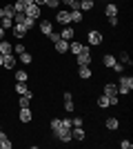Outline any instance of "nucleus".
Returning a JSON list of instances; mask_svg holds the SVG:
<instances>
[{
	"instance_id": "cd10ccee",
	"label": "nucleus",
	"mask_w": 133,
	"mask_h": 149,
	"mask_svg": "<svg viewBox=\"0 0 133 149\" xmlns=\"http://www.w3.org/2000/svg\"><path fill=\"white\" fill-rule=\"evenodd\" d=\"M98 107H100V109H107V107H109V98L104 96V93L98 96Z\"/></svg>"
},
{
	"instance_id": "6e6552de",
	"label": "nucleus",
	"mask_w": 133,
	"mask_h": 149,
	"mask_svg": "<svg viewBox=\"0 0 133 149\" xmlns=\"http://www.w3.org/2000/svg\"><path fill=\"white\" fill-rule=\"evenodd\" d=\"M38 29H40V33H42V36H49L51 31H53V20H40Z\"/></svg>"
},
{
	"instance_id": "aec40b11",
	"label": "nucleus",
	"mask_w": 133,
	"mask_h": 149,
	"mask_svg": "<svg viewBox=\"0 0 133 149\" xmlns=\"http://www.w3.org/2000/svg\"><path fill=\"white\" fill-rule=\"evenodd\" d=\"M69 16H71V22H76V25L84 20V16H82V11H80V9H71Z\"/></svg>"
},
{
	"instance_id": "2f4dec72",
	"label": "nucleus",
	"mask_w": 133,
	"mask_h": 149,
	"mask_svg": "<svg viewBox=\"0 0 133 149\" xmlns=\"http://www.w3.org/2000/svg\"><path fill=\"white\" fill-rule=\"evenodd\" d=\"M22 51H27V49H25V45H22V42H18V45H13V54H18V56H20V54H22Z\"/></svg>"
},
{
	"instance_id": "5701e85b",
	"label": "nucleus",
	"mask_w": 133,
	"mask_h": 149,
	"mask_svg": "<svg viewBox=\"0 0 133 149\" xmlns=\"http://www.w3.org/2000/svg\"><path fill=\"white\" fill-rule=\"evenodd\" d=\"M95 0H80V11H91Z\"/></svg>"
},
{
	"instance_id": "412c9836",
	"label": "nucleus",
	"mask_w": 133,
	"mask_h": 149,
	"mask_svg": "<svg viewBox=\"0 0 133 149\" xmlns=\"http://www.w3.org/2000/svg\"><path fill=\"white\" fill-rule=\"evenodd\" d=\"M53 45H56V51H58V54H67V51H69V42L62 40V38H60L58 42H53Z\"/></svg>"
},
{
	"instance_id": "9b49d317",
	"label": "nucleus",
	"mask_w": 133,
	"mask_h": 149,
	"mask_svg": "<svg viewBox=\"0 0 133 149\" xmlns=\"http://www.w3.org/2000/svg\"><path fill=\"white\" fill-rule=\"evenodd\" d=\"M11 33L18 38V40H22V38H25L29 31H27V27H25V25H13V27H11Z\"/></svg>"
},
{
	"instance_id": "423d86ee",
	"label": "nucleus",
	"mask_w": 133,
	"mask_h": 149,
	"mask_svg": "<svg viewBox=\"0 0 133 149\" xmlns=\"http://www.w3.org/2000/svg\"><path fill=\"white\" fill-rule=\"evenodd\" d=\"M64 111L67 113H71V111H76V105H73V93L71 91H64Z\"/></svg>"
},
{
	"instance_id": "a878e982",
	"label": "nucleus",
	"mask_w": 133,
	"mask_h": 149,
	"mask_svg": "<svg viewBox=\"0 0 133 149\" xmlns=\"http://www.w3.org/2000/svg\"><path fill=\"white\" fill-rule=\"evenodd\" d=\"M120 65H124V67H127V65H133L131 56H129L127 51H122V54H120Z\"/></svg>"
},
{
	"instance_id": "6ab92c4d",
	"label": "nucleus",
	"mask_w": 133,
	"mask_h": 149,
	"mask_svg": "<svg viewBox=\"0 0 133 149\" xmlns=\"http://www.w3.org/2000/svg\"><path fill=\"white\" fill-rule=\"evenodd\" d=\"M115 62H118V60H115V56H113V54H104V56H102V65H104L107 69H111V67L115 65Z\"/></svg>"
},
{
	"instance_id": "f257e3e1",
	"label": "nucleus",
	"mask_w": 133,
	"mask_h": 149,
	"mask_svg": "<svg viewBox=\"0 0 133 149\" xmlns=\"http://www.w3.org/2000/svg\"><path fill=\"white\" fill-rule=\"evenodd\" d=\"M131 89H133V78H131V76L120 74V80H118V93L127 96V93H131Z\"/></svg>"
},
{
	"instance_id": "58836bf2",
	"label": "nucleus",
	"mask_w": 133,
	"mask_h": 149,
	"mask_svg": "<svg viewBox=\"0 0 133 149\" xmlns=\"http://www.w3.org/2000/svg\"><path fill=\"white\" fill-rule=\"evenodd\" d=\"M22 2H25V7H29V5H33L36 0H22Z\"/></svg>"
},
{
	"instance_id": "2eb2a0df",
	"label": "nucleus",
	"mask_w": 133,
	"mask_h": 149,
	"mask_svg": "<svg viewBox=\"0 0 133 149\" xmlns=\"http://www.w3.org/2000/svg\"><path fill=\"white\" fill-rule=\"evenodd\" d=\"M13 5H5V7H0V18H13Z\"/></svg>"
},
{
	"instance_id": "393cba45",
	"label": "nucleus",
	"mask_w": 133,
	"mask_h": 149,
	"mask_svg": "<svg viewBox=\"0 0 133 149\" xmlns=\"http://www.w3.org/2000/svg\"><path fill=\"white\" fill-rule=\"evenodd\" d=\"M0 27H2V29H11L13 27V18H0Z\"/></svg>"
},
{
	"instance_id": "20e7f679",
	"label": "nucleus",
	"mask_w": 133,
	"mask_h": 149,
	"mask_svg": "<svg viewBox=\"0 0 133 149\" xmlns=\"http://www.w3.org/2000/svg\"><path fill=\"white\" fill-rule=\"evenodd\" d=\"M87 42H89V47L102 45V33H100L98 29H91V31H89V36H87Z\"/></svg>"
},
{
	"instance_id": "37998d69",
	"label": "nucleus",
	"mask_w": 133,
	"mask_h": 149,
	"mask_svg": "<svg viewBox=\"0 0 133 149\" xmlns=\"http://www.w3.org/2000/svg\"><path fill=\"white\" fill-rule=\"evenodd\" d=\"M0 129H2V125H0Z\"/></svg>"
},
{
	"instance_id": "7c9ffc66",
	"label": "nucleus",
	"mask_w": 133,
	"mask_h": 149,
	"mask_svg": "<svg viewBox=\"0 0 133 149\" xmlns=\"http://www.w3.org/2000/svg\"><path fill=\"white\" fill-rule=\"evenodd\" d=\"M13 11H22L25 13V2H22V0H16V2H13Z\"/></svg>"
},
{
	"instance_id": "e433bc0d",
	"label": "nucleus",
	"mask_w": 133,
	"mask_h": 149,
	"mask_svg": "<svg viewBox=\"0 0 133 149\" xmlns=\"http://www.w3.org/2000/svg\"><path fill=\"white\" fill-rule=\"evenodd\" d=\"M120 147H122V149H131V147H133V143H129V140H122Z\"/></svg>"
},
{
	"instance_id": "b1692460",
	"label": "nucleus",
	"mask_w": 133,
	"mask_h": 149,
	"mask_svg": "<svg viewBox=\"0 0 133 149\" xmlns=\"http://www.w3.org/2000/svg\"><path fill=\"white\" fill-rule=\"evenodd\" d=\"M18 58H20V62H22V65H31V62H33V56H31V54H27V51H22Z\"/></svg>"
},
{
	"instance_id": "ea45409f",
	"label": "nucleus",
	"mask_w": 133,
	"mask_h": 149,
	"mask_svg": "<svg viewBox=\"0 0 133 149\" xmlns=\"http://www.w3.org/2000/svg\"><path fill=\"white\" fill-rule=\"evenodd\" d=\"M2 38H5V29H2V27H0V40H2Z\"/></svg>"
},
{
	"instance_id": "a19ab883",
	"label": "nucleus",
	"mask_w": 133,
	"mask_h": 149,
	"mask_svg": "<svg viewBox=\"0 0 133 149\" xmlns=\"http://www.w3.org/2000/svg\"><path fill=\"white\" fill-rule=\"evenodd\" d=\"M44 2H47V0H36V5H44Z\"/></svg>"
},
{
	"instance_id": "72a5a7b5",
	"label": "nucleus",
	"mask_w": 133,
	"mask_h": 149,
	"mask_svg": "<svg viewBox=\"0 0 133 149\" xmlns=\"http://www.w3.org/2000/svg\"><path fill=\"white\" fill-rule=\"evenodd\" d=\"M47 38H49L51 42H58V40H60V33H58V31H51V33H49Z\"/></svg>"
},
{
	"instance_id": "4be33fe9",
	"label": "nucleus",
	"mask_w": 133,
	"mask_h": 149,
	"mask_svg": "<svg viewBox=\"0 0 133 149\" xmlns=\"http://www.w3.org/2000/svg\"><path fill=\"white\" fill-rule=\"evenodd\" d=\"M13 91L18 93V96H25V93H29V87H27V82H16Z\"/></svg>"
},
{
	"instance_id": "bb28decb",
	"label": "nucleus",
	"mask_w": 133,
	"mask_h": 149,
	"mask_svg": "<svg viewBox=\"0 0 133 149\" xmlns=\"http://www.w3.org/2000/svg\"><path fill=\"white\" fill-rule=\"evenodd\" d=\"M120 127V123H118V118H107V129H111V131H115Z\"/></svg>"
},
{
	"instance_id": "4468645a",
	"label": "nucleus",
	"mask_w": 133,
	"mask_h": 149,
	"mask_svg": "<svg viewBox=\"0 0 133 149\" xmlns=\"http://www.w3.org/2000/svg\"><path fill=\"white\" fill-rule=\"evenodd\" d=\"M0 54H2V56H5V54H13V45L9 42V40H5V38L0 40Z\"/></svg>"
},
{
	"instance_id": "79ce46f5",
	"label": "nucleus",
	"mask_w": 133,
	"mask_h": 149,
	"mask_svg": "<svg viewBox=\"0 0 133 149\" xmlns=\"http://www.w3.org/2000/svg\"><path fill=\"white\" fill-rule=\"evenodd\" d=\"M2 60H5V56H2V54H0V67H2Z\"/></svg>"
},
{
	"instance_id": "c9c22d12",
	"label": "nucleus",
	"mask_w": 133,
	"mask_h": 149,
	"mask_svg": "<svg viewBox=\"0 0 133 149\" xmlns=\"http://www.w3.org/2000/svg\"><path fill=\"white\" fill-rule=\"evenodd\" d=\"M111 69H113L115 74H122V71H124V65H120V62H115V65H113Z\"/></svg>"
},
{
	"instance_id": "ddd939ff",
	"label": "nucleus",
	"mask_w": 133,
	"mask_h": 149,
	"mask_svg": "<svg viewBox=\"0 0 133 149\" xmlns=\"http://www.w3.org/2000/svg\"><path fill=\"white\" fill-rule=\"evenodd\" d=\"M16 62H18V58L13 56V54H5V60H2V67H7V69H16Z\"/></svg>"
},
{
	"instance_id": "f8f14e48",
	"label": "nucleus",
	"mask_w": 133,
	"mask_h": 149,
	"mask_svg": "<svg viewBox=\"0 0 133 149\" xmlns=\"http://www.w3.org/2000/svg\"><path fill=\"white\" fill-rule=\"evenodd\" d=\"M71 136H73V140L82 143L84 138H87V131H84L82 127H71Z\"/></svg>"
},
{
	"instance_id": "9d476101",
	"label": "nucleus",
	"mask_w": 133,
	"mask_h": 149,
	"mask_svg": "<svg viewBox=\"0 0 133 149\" xmlns=\"http://www.w3.org/2000/svg\"><path fill=\"white\" fill-rule=\"evenodd\" d=\"M78 76H80L82 80H89V78L93 76V69H91V65H82V67H78Z\"/></svg>"
},
{
	"instance_id": "473e14b6",
	"label": "nucleus",
	"mask_w": 133,
	"mask_h": 149,
	"mask_svg": "<svg viewBox=\"0 0 133 149\" xmlns=\"http://www.w3.org/2000/svg\"><path fill=\"white\" fill-rule=\"evenodd\" d=\"M44 5L49 7V9H58V5H60V0H47Z\"/></svg>"
},
{
	"instance_id": "c756f323",
	"label": "nucleus",
	"mask_w": 133,
	"mask_h": 149,
	"mask_svg": "<svg viewBox=\"0 0 133 149\" xmlns=\"http://www.w3.org/2000/svg\"><path fill=\"white\" fill-rule=\"evenodd\" d=\"M16 82H27V71L18 69V71H16Z\"/></svg>"
},
{
	"instance_id": "dca6fc26",
	"label": "nucleus",
	"mask_w": 133,
	"mask_h": 149,
	"mask_svg": "<svg viewBox=\"0 0 133 149\" xmlns=\"http://www.w3.org/2000/svg\"><path fill=\"white\" fill-rule=\"evenodd\" d=\"M118 5L115 2H107V7H104V13H107V18H111V16H118Z\"/></svg>"
},
{
	"instance_id": "7ed1b4c3",
	"label": "nucleus",
	"mask_w": 133,
	"mask_h": 149,
	"mask_svg": "<svg viewBox=\"0 0 133 149\" xmlns=\"http://www.w3.org/2000/svg\"><path fill=\"white\" fill-rule=\"evenodd\" d=\"M53 20H56L58 25H62V27L71 25V16H69L67 9H58V13H56V18H53Z\"/></svg>"
},
{
	"instance_id": "c85d7f7f",
	"label": "nucleus",
	"mask_w": 133,
	"mask_h": 149,
	"mask_svg": "<svg viewBox=\"0 0 133 149\" xmlns=\"http://www.w3.org/2000/svg\"><path fill=\"white\" fill-rule=\"evenodd\" d=\"M22 25L27 27V31H31L33 27H36V20H33V18H27V16H25V20H22Z\"/></svg>"
},
{
	"instance_id": "0eeeda50",
	"label": "nucleus",
	"mask_w": 133,
	"mask_h": 149,
	"mask_svg": "<svg viewBox=\"0 0 133 149\" xmlns=\"http://www.w3.org/2000/svg\"><path fill=\"white\" fill-rule=\"evenodd\" d=\"M25 16L27 18H40V5H36V2H33V5H29V7H25Z\"/></svg>"
},
{
	"instance_id": "1a4fd4ad",
	"label": "nucleus",
	"mask_w": 133,
	"mask_h": 149,
	"mask_svg": "<svg viewBox=\"0 0 133 149\" xmlns=\"http://www.w3.org/2000/svg\"><path fill=\"white\" fill-rule=\"evenodd\" d=\"M60 38H62V40H67V42H71V40L76 38V29H73L71 25H67L62 31H60Z\"/></svg>"
},
{
	"instance_id": "4c0bfd02",
	"label": "nucleus",
	"mask_w": 133,
	"mask_h": 149,
	"mask_svg": "<svg viewBox=\"0 0 133 149\" xmlns=\"http://www.w3.org/2000/svg\"><path fill=\"white\" fill-rule=\"evenodd\" d=\"M109 25H111V27L118 25V16H111V18H109Z\"/></svg>"
},
{
	"instance_id": "f3484780",
	"label": "nucleus",
	"mask_w": 133,
	"mask_h": 149,
	"mask_svg": "<svg viewBox=\"0 0 133 149\" xmlns=\"http://www.w3.org/2000/svg\"><path fill=\"white\" fill-rule=\"evenodd\" d=\"M82 47H84V45L80 42V40H76V38H73V40L69 42V51H71V54H76V56L80 54V51H82Z\"/></svg>"
},
{
	"instance_id": "f03ea898",
	"label": "nucleus",
	"mask_w": 133,
	"mask_h": 149,
	"mask_svg": "<svg viewBox=\"0 0 133 149\" xmlns=\"http://www.w3.org/2000/svg\"><path fill=\"white\" fill-rule=\"evenodd\" d=\"M91 60H93V54H91V47L89 45H84L82 51L76 56V62H78V67H82V65H91Z\"/></svg>"
},
{
	"instance_id": "f704fd0d",
	"label": "nucleus",
	"mask_w": 133,
	"mask_h": 149,
	"mask_svg": "<svg viewBox=\"0 0 133 149\" xmlns=\"http://www.w3.org/2000/svg\"><path fill=\"white\" fill-rule=\"evenodd\" d=\"M71 125H73V127H82V125H84V120L80 118V116H76V118L71 120Z\"/></svg>"
},
{
	"instance_id": "39448f33",
	"label": "nucleus",
	"mask_w": 133,
	"mask_h": 149,
	"mask_svg": "<svg viewBox=\"0 0 133 149\" xmlns=\"http://www.w3.org/2000/svg\"><path fill=\"white\" fill-rule=\"evenodd\" d=\"M18 118L20 123H31L33 120V111H31V107H20V111H18Z\"/></svg>"
},
{
	"instance_id": "a211bd4d",
	"label": "nucleus",
	"mask_w": 133,
	"mask_h": 149,
	"mask_svg": "<svg viewBox=\"0 0 133 149\" xmlns=\"http://www.w3.org/2000/svg\"><path fill=\"white\" fill-rule=\"evenodd\" d=\"M102 93H104V96H115V93H118V85H113V82H107V85H104V89H102Z\"/></svg>"
}]
</instances>
